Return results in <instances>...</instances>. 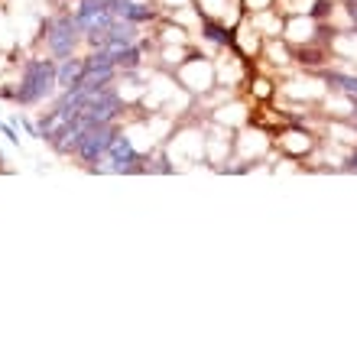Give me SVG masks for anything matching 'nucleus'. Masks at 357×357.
Segmentation results:
<instances>
[{
	"instance_id": "nucleus-5",
	"label": "nucleus",
	"mask_w": 357,
	"mask_h": 357,
	"mask_svg": "<svg viewBox=\"0 0 357 357\" xmlns=\"http://www.w3.org/2000/svg\"><path fill=\"white\" fill-rule=\"evenodd\" d=\"M137 23H130V20H114V26L107 29V43H104L101 49H107L111 56H117L121 49L127 46H137Z\"/></svg>"
},
{
	"instance_id": "nucleus-4",
	"label": "nucleus",
	"mask_w": 357,
	"mask_h": 357,
	"mask_svg": "<svg viewBox=\"0 0 357 357\" xmlns=\"http://www.w3.org/2000/svg\"><path fill=\"white\" fill-rule=\"evenodd\" d=\"M117 137V127L114 123H94V127H85L82 140H78V160L88 162V166H98V160H104L107 146Z\"/></svg>"
},
{
	"instance_id": "nucleus-10",
	"label": "nucleus",
	"mask_w": 357,
	"mask_h": 357,
	"mask_svg": "<svg viewBox=\"0 0 357 357\" xmlns=\"http://www.w3.org/2000/svg\"><path fill=\"white\" fill-rule=\"evenodd\" d=\"M114 62H117V68H121V72H130V68L140 66V49H137V46L121 49V52L114 56Z\"/></svg>"
},
{
	"instance_id": "nucleus-7",
	"label": "nucleus",
	"mask_w": 357,
	"mask_h": 357,
	"mask_svg": "<svg viewBox=\"0 0 357 357\" xmlns=\"http://www.w3.org/2000/svg\"><path fill=\"white\" fill-rule=\"evenodd\" d=\"M82 78H85V59H75V56L62 59V66L56 72V85L66 91V88H75Z\"/></svg>"
},
{
	"instance_id": "nucleus-6",
	"label": "nucleus",
	"mask_w": 357,
	"mask_h": 357,
	"mask_svg": "<svg viewBox=\"0 0 357 357\" xmlns=\"http://www.w3.org/2000/svg\"><path fill=\"white\" fill-rule=\"evenodd\" d=\"M82 133H85V127H82V123H78V121H68L66 127H62V130H59L49 143H52V150H56V153L68 156V153L78 150V140H82Z\"/></svg>"
},
{
	"instance_id": "nucleus-2",
	"label": "nucleus",
	"mask_w": 357,
	"mask_h": 357,
	"mask_svg": "<svg viewBox=\"0 0 357 357\" xmlns=\"http://www.w3.org/2000/svg\"><path fill=\"white\" fill-rule=\"evenodd\" d=\"M78 39H82V29H78L75 17L59 13V17H52L46 23V46H49V52H52V59L75 56Z\"/></svg>"
},
{
	"instance_id": "nucleus-9",
	"label": "nucleus",
	"mask_w": 357,
	"mask_h": 357,
	"mask_svg": "<svg viewBox=\"0 0 357 357\" xmlns=\"http://www.w3.org/2000/svg\"><path fill=\"white\" fill-rule=\"evenodd\" d=\"M325 82L328 85H335L338 91H344L351 98V101L357 104V78L354 75H341V72H325Z\"/></svg>"
},
{
	"instance_id": "nucleus-8",
	"label": "nucleus",
	"mask_w": 357,
	"mask_h": 357,
	"mask_svg": "<svg viewBox=\"0 0 357 357\" xmlns=\"http://www.w3.org/2000/svg\"><path fill=\"white\" fill-rule=\"evenodd\" d=\"M114 17L117 20H130V23H150L156 17V10L146 7V3H137V0H127V3H111Z\"/></svg>"
},
{
	"instance_id": "nucleus-1",
	"label": "nucleus",
	"mask_w": 357,
	"mask_h": 357,
	"mask_svg": "<svg viewBox=\"0 0 357 357\" xmlns=\"http://www.w3.org/2000/svg\"><path fill=\"white\" fill-rule=\"evenodd\" d=\"M56 59H29L23 66V75H20V85L13 91V101L29 107V104H43L49 94L56 91Z\"/></svg>"
},
{
	"instance_id": "nucleus-11",
	"label": "nucleus",
	"mask_w": 357,
	"mask_h": 357,
	"mask_svg": "<svg viewBox=\"0 0 357 357\" xmlns=\"http://www.w3.org/2000/svg\"><path fill=\"white\" fill-rule=\"evenodd\" d=\"M202 29H205V36L211 39V43H218V46H227V43L234 39L225 26H218V23H211V20H205V23H202Z\"/></svg>"
},
{
	"instance_id": "nucleus-12",
	"label": "nucleus",
	"mask_w": 357,
	"mask_h": 357,
	"mask_svg": "<svg viewBox=\"0 0 357 357\" xmlns=\"http://www.w3.org/2000/svg\"><path fill=\"white\" fill-rule=\"evenodd\" d=\"M0 130L7 133V140L13 143V146H20V137H17V130H13V127H10V123H0Z\"/></svg>"
},
{
	"instance_id": "nucleus-13",
	"label": "nucleus",
	"mask_w": 357,
	"mask_h": 357,
	"mask_svg": "<svg viewBox=\"0 0 357 357\" xmlns=\"http://www.w3.org/2000/svg\"><path fill=\"white\" fill-rule=\"evenodd\" d=\"M341 169H344V172H357V150L351 153L348 160H344V166H341Z\"/></svg>"
},
{
	"instance_id": "nucleus-3",
	"label": "nucleus",
	"mask_w": 357,
	"mask_h": 357,
	"mask_svg": "<svg viewBox=\"0 0 357 357\" xmlns=\"http://www.w3.org/2000/svg\"><path fill=\"white\" fill-rule=\"evenodd\" d=\"M94 172H117V176H130V172H143L146 166H143V156L137 150H133V143L127 140V137H114V143L107 146V153H104V166H91Z\"/></svg>"
}]
</instances>
